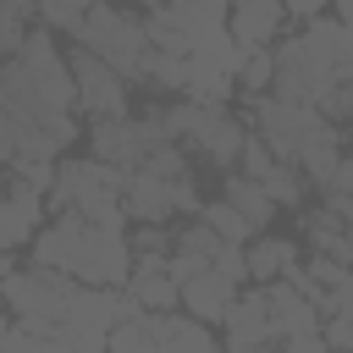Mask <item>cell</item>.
I'll return each mask as SVG.
<instances>
[{
  "instance_id": "obj_9",
  "label": "cell",
  "mask_w": 353,
  "mask_h": 353,
  "mask_svg": "<svg viewBox=\"0 0 353 353\" xmlns=\"http://www.w3.org/2000/svg\"><path fill=\"white\" fill-rule=\"evenodd\" d=\"M188 66V83H182V99L193 105H226L232 88H237V66H243V44L221 39V44H204V50H188L182 55Z\"/></svg>"
},
{
  "instance_id": "obj_11",
  "label": "cell",
  "mask_w": 353,
  "mask_h": 353,
  "mask_svg": "<svg viewBox=\"0 0 353 353\" xmlns=\"http://www.w3.org/2000/svg\"><path fill=\"white\" fill-rule=\"evenodd\" d=\"M221 353H254V347H276V331H270V309H265V287H243L237 303L226 309L221 320Z\"/></svg>"
},
{
  "instance_id": "obj_26",
  "label": "cell",
  "mask_w": 353,
  "mask_h": 353,
  "mask_svg": "<svg viewBox=\"0 0 353 353\" xmlns=\"http://www.w3.org/2000/svg\"><path fill=\"white\" fill-rule=\"evenodd\" d=\"M199 221H210L221 243H248V237H254V226H248V221H243V215H237L226 199H210V204L199 210Z\"/></svg>"
},
{
  "instance_id": "obj_3",
  "label": "cell",
  "mask_w": 353,
  "mask_h": 353,
  "mask_svg": "<svg viewBox=\"0 0 353 353\" xmlns=\"http://www.w3.org/2000/svg\"><path fill=\"white\" fill-rule=\"evenodd\" d=\"M72 33H77V44H83L88 55H99V61H105L110 72H121L127 83L143 72V55H149V28H143V17H132V11H121V6H110V0H94Z\"/></svg>"
},
{
  "instance_id": "obj_32",
  "label": "cell",
  "mask_w": 353,
  "mask_h": 353,
  "mask_svg": "<svg viewBox=\"0 0 353 353\" xmlns=\"http://www.w3.org/2000/svg\"><path fill=\"white\" fill-rule=\"evenodd\" d=\"M281 6H287V17L314 22V17H325V6H331V0H281Z\"/></svg>"
},
{
  "instance_id": "obj_18",
  "label": "cell",
  "mask_w": 353,
  "mask_h": 353,
  "mask_svg": "<svg viewBox=\"0 0 353 353\" xmlns=\"http://www.w3.org/2000/svg\"><path fill=\"white\" fill-rule=\"evenodd\" d=\"M149 314H154V309H149ZM154 331H160V347H165V353H221L215 325H204V320H193V314H182V309H160V314H154Z\"/></svg>"
},
{
  "instance_id": "obj_24",
  "label": "cell",
  "mask_w": 353,
  "mask_h": 353,
  "mask_svg": "<svg viewBox=\"0 0 353 353\" xmlns=\"http://www.w3.org/2000/svg\"><path fill=\"white\" fill-rule=\"evenodd\" d=\"M270 77H276V55H270V44H265V50H243V66H237V88H243L248 99H259V94L270 88Z\"/></svg>"
},
{
  "instance_id": "obj_13",
  "label": "cell",
  "mask_w": 353,
  "mask_h": 353,
  "mask_svg": "<svg viewBox=\"0 0 353 353\" xmlns=\"http://www.w3.org/2000/svg\"><path fill=\"white\" fill-rule=\"evenodd\" d=\"M281 28H287V6H281V0H232V6H226V33H232V44H243V50L276 44Z\"/></svg>"
},
{
  "instance_id": "obj_19",
  "label": "cell",
  "mask_w": 353,
  "mask_h": 353,
  "mask_svg": "<svg viewBox=\"0 0 353 353\" xmlns=\"http://www.w3.org/2000/svg\"><path fill=\"white\" fill-rule=\"evenodd\" d=\"M243 254H248V281H276V276H287L298 265V243L270 237V232H254L243 243Z\"/></svg>"
},
{
  "instance_id": "obj_10",
  "label": "cell",
  "mask_w": 353,
  "mask_h": 353,
  "mask_svg": "<svg viewBox=\"0 0 353 353\" xmlns=\"http://www.w3.org/2000/svg\"><path fill=\"white\" fill-rule=\"evenodd\" d=\"M66 66H72V83H77V116L88 121H105V116H127V77L110 72L99 55H88L83 44L66 50Z\"/></svg>"
},
{
  "instance_id": "obj_16",
  "label": "cell",
  "mask_w": 353,
  "mask_h": 353,
  "mask_svg": "<svg viewBox=\"0 0 353 353\" xmlns=\"http://www.w3.org/2000/svg\"><path fill=\"white\" fill-rule=\"evenodd\" d=\"M226 6H232V0H165V17L188 33L193 50H204V44L232 39V33H226Z\"/></svg>"
},
{
  "instance_id": "obj_25",
  "label": "cell",
  "mask_w": 353,
  "mask_h": 353,
  "mask_svg": "<svg viewBox=\"0 0 353 353\" xmlns=\"http://www.w3.org/2000/svg\"><path fill=\"white\" fill-rule=\"evenodd\" d=\"M336 160H342V143H309L292 165L303 171V182H309V188H325V182H331V171H336Z\"/></svg>"
},
{
  "instance_id": "obj_34",
  "label": "cell",
  "mask_w": 353,
  "mask_h": 353,
  "mask_svg": "<svg viewBox=\"0 0 353 353\" xmlns=\"http://www.w3.org/2000/svg\"><path fill=\"white\" fill-rule=\"evenodd\" d=\"M342 154H347V160H353V132H342Z\"/></svg>"
},
{
  "instance_id": "obj_28",
  "label": "cell",
  "mask_w": 353,
  "mask_h": 353,
  "mask_svg": "<svg viewBox=\"0 0 353 353\" xmlns=\"http://www.w3.org/2000/svg\"><path fill=\"white\" fill-rule=\"evenodd\" d=\"M88 6H94V0H39V28H50V33H72V28L83 22Z\"/></svg>"
},
{
  "instance_id": "obj_35",
  "label": "cell",
  "mask_w": 353,
  "mask_h": 353,
  "mask_svg": "<svg viewBox=\"0 0 353 353\" xmlns=\"http://www.w3.org/2000/svg\"><path fill=\"white\" fill-rule=\"evenodd\" d=\"M254 353H281V347H254Z\"/></svg>"
},
{
  "instance_id": "obj_29",
  "label": "cell",
  "mask_w": 353,
  "mask_h": 353,
  "mask_svg": "<svg viewBox=\"0 0 353 353\" xmlns=\"http://www.w3.org/2000/svg\"><path fill=\"white\" fill-rule=\"evenodd\" d=\"M143 171H154V176H188V149L182 143H160V149L143 154Z\"/></svg>"
},
{
  "instance_id": "obj_27",
  "label": "cell",
  "mask_w": 353,
  "mask_h": 353,
  "mask_svg": "<svg viewBox=\"0 0 353 353\" xmlns=\"http://www.w3.org/2000/svg\"><path fill=\"white\" fill-rule=\"evenodd\" d=\"M171 248H182V254H193V259H215V248H221V237H215V226L210 221H188L182 232H171Z\"/></svg>"
},
{
  "instance_id": "obj_17",
  "label": "cell",
  "mask_w": 353,
  "mask_h": 353,
  "mask_svg": "<svg viewBox=\"0 0 353 353\" xmlns=\"http://www.w3.org/2000/svg\"><path fill=\"white\" fill-rule=\"evenodd\" d=\"M171 259V254H165ZM165 259H132V270H127V298L138 303V309H176V298H182V287L171 281V270H165Z\"/></svg>"
},
{
  "instance_id": "obj_1",
  "label": "cell",
  "mask_w": 353,
  "mask_h": 353,
  "mask_svg": "<svg viewBox=\"0 0 353 353\" xmlns=\"http://www.w3.org/2000/svg\"><path fill=\"white\" fill-rule=\"evenodd\" d=\"M28 248H33V265L61 270L83 287H121L132 270L127 226H99V221H83L77 210H61L50 226H39Z\"/></svg>"
},
{
  "instance_id": "obj_31",
  "label": "cell",
  "mask_w": 353,
  "mask_h": 353,
  "mask_svg": "<svg viewBox=\"0 0 353 353\" xmlns=\"http://www.w3.org/2000/svg\"><path fill=\"white\" fill-rule=\"evenodd\" d=\"M320 331H325V347H342V353H353V303H347V309H331Z\"/></svg>"
},
{
  "instance_id": "obj_36",
  "label": "cell",
  "mask_w": 353,
  "mask_h": 353,
  "mask_svg": "<svg viewBox=\"0 0 353 353\" xmlns=\"http://www.w3.org/2000/svg\"><path fill=\"white\" fill-rule=\"evenodd\" d=\"M0 303H6V292H0Z\"/></svg>"
},
{
  "instance_id": "obj_22",
  "label": "cell",
  "mask_w": 353,
  "mask_h": 353,
  "mask_svg": "<svg viewBox=\"0 0 353 353\" xmlns=\"http://www.w3.org/2000/svg\"><path fill=\"white\" fill-rule=\"evenodd\" d=\"M127 254H132V259H165V254H171V226H165V221H132Z\"/></svg>"
},
{
  "instance_id": "obj_23",
  "label": "cell",
  "mask_w": 353,
  "mask_h": 353,
  "mask_svg": "<svg viewBox=\"0 0 353 353\" xmlns=\"http://www.w3.org/2000/svg\"><path fill=\"white\" fill-rule=\"evenodd\" d=\"M33 232H39V221H33V215H22V210H17V199L0 188V254H11V248H22V243H33Z\"/></svg>"
},
{
  "instance_id": "obj_5",
  "label": "cell",
  "mask_w": 353,
  "mask_h": 353,
  "mask_svg": "<svg viewBox=\"0 0 353 353\" xmlns=\"http://www.w3.org/2000/svg\"><path fill=\"white\" fill-rule=\"evenodd\" d=\"M248 132H254L276 160H298L309 143H342V132H336L314 105H292V99H276V94H259V99H254Z\"/></svg>"
},
{
  "instance_id": "obj_7",
  "label": "cell",
  "mask_w": 353,
  "mask_h": 353,
  "mask_svg": "<svg viewBox=\"0 0 353 353\" xmlns=\"http://www.w3.org/2000/svg\"><path fill=\"white\" fill-rule=\"evenodd\" d=\"M160 143H176L165 132V116H105V121H88V154L105 160V165H121V171H138L149 149Z\"/></svg>"
},
{
  "instance_id": "obj_6",
  "label": "cell",
  "mask_w": 353,
  "mask_h": 353,
  "mask_svg": "<svg viewBox=\"0 0 353 353\" xmlns=\"http://www.w3.org/2000/svg\"><path fill=\"white\" fill-rule=\"evenodd\" d=\"M0 292H6V309H11V320H17V325H28V331H44V336H50V331L66 320L77 281H72V276H61V270H44V265H28V270L0 265Z\"/></svg>"
},
{
  "instance_id": "obj_2",
  "label": "cell",
  "mask_w": 353,
  "mask_h": 353,
  "mask_svg": "<svg viewBox=\"0 0 353 353\" xmlns=\"http://www.w3.org/2000/svg\"><path fill=\"white\" fill-rule=\"evenodd\" d=\"M121 188H127V171L121 165H105V160H61L55 165V188L44 193V204L61 215V210H77L83 221H99V226H127V210H121Z\"/></svg>"
},
{
  "instance_id": "obj_4",
  "label": "cell",
  "mask_w": 353,
  "mask_h": 353,
  "mask_svg": "<svg viewBox=\"0 0 353 353\" xmlns=\"http://www.w3.org/2000/svg\"><path fill=\"white\" fill-rule=\"evenodd\" d=\"M160 116H165V132L176 143H188L199 160H210L215 171L237 165V154L248 143V121H237L226 105H193V99H182V105L160 110Z\"/></svg>"
},
{
  "instance_id": "obj_30",
  "label": "cell",
  "mask_w": 353,
  "mask_h": 353,
  "mask_svg": "<svg viewBox=\"0 0 353 353\" xmlns=\"http://www.w3.org/2000/svg\"><path fill=\"white\" fill-rule=\"evenodd\" d=\"M210 270H221L226 281L248 287V254H243V243H221V248H215V259H210Z\"/></svg>"
},
{
  "instance_id": "obj_12",
  "label": "cell",
  "mask_w": 353,
  "mask_h": 353,
  "mask_svg": "<svg viewBox=\"0 0 353 353\" xmlns=\"http://www.w3.org/2000/svg\"><path fill=\"white\" fill-rule=\"evenodd\" d=\"M237 165H243V171H248V176L276 199V210H298V204H303V188H309V182H303V171H298L292 160H276L254 132H248V143H243Z\"/></svg>"
},
{
  "instance_id": "obj_15",
  "label": "cell",
  "mask_w": 353,
  "mask_h": 353,
  "mask_svg": "<svg viewBox=\"0 0 353 353\" xmlns=\"http://www.w3.org/2000/svg\"><path fill=\"white\" fill-rule=\"evenodd\" d=\"M259 287H265V309H270V331H276V342L292 336V331H314V325H320V309H314L287 276L259 281Z\"/></svg>"
},
{
  "instance_id": "obj_20",
  "label": "cell",
  "mask_w": 353,
  "mask_h": 353,
  "mask_svg": "<svg viewBox=\"0 0 353 353\" xmlns=\"http://www.w3.org/2000/svg\"><path fill=\"white\" fill-rule=\"evenodd\" d=\"M221 199H226V204H232L254 232H265V226H270V215H276V199H270L248 171H232V176L221 182Z\"/></svg>"
},
{
  "instance_id": "obj_14",
  "label": "cell",
  "mask_w": 353,
  "mask_h": 353,
  "mask_svg": "<svg viewBox=\"0 0 353 353\" xmlns=\"http://www.w3.org/2000/svg\"><path fill=\"white\" fill-rule=\"evenodd\" d=\"M237 292H243L237 281H226L221 270H210V265H204L193 281H182L176 309H182V314H193V320H204V325H221V320H226V309L237 303Z\"/></svg>"
},
{
  "instance_id": "obj_33",
  "label": "cell",
  "mask_w": 353,
  "mask_h": 353,
  "mask_svg": "<svg viewBox=\"0 0 353 353\" xmlns=\"http://www.w3.org/2000/svg\"><path fill=\"white\" fill-rule=\"evenodd\" d=\"M331 11H336V22H347V28H353V0H331Z\"/></svg>"
},
{
  "instance_id": "obj_21",
  "label": "cell",
  "mask_w": 353,
  "mask_h": 353,
  "mask_svg": "<svg viewBox=\"0 0 353 353\" xmlns=\"http://www.w3.org/2000/svg\"><path fill=\"white\" fill-rule=\"evenodd\" d=\"M105 347H110V353H165V347H160V331H154V314H149V309H143V314H132V320H121V325H110Z\"/></svg>"
},
{
  "instance_id": "obj_8",
  "label": "cell",
  "mask_w": 353,
  "mask_h": 353,
  "mask_svg": "<svg viewBox=\"0 0 353 353\" xmlns=\"http://www.w3.org/2000/svg\"><path fill=\"white\" fill-rule=\"evenodd\" d=\"M121 210H127V221H171V215H199L204 199L193 188V171L188 176H154L138 165V171H127Z\"/></svg>"
}]
</instances>
